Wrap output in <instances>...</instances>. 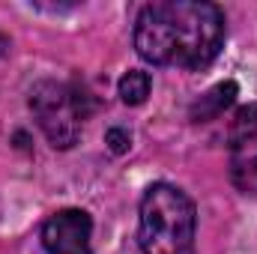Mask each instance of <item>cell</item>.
I'll list each match as a JSON object with an SVG mask.
<instances>
[{
    "label": "cell",
    "mask_w": 257,
    "mask_h": 254,
    "mask_svg": "<svg viewBox=\"0 0 257 254\" xmlns=\"http://www.w3.org/2000/svg\"><path fill=\"white\" fill-rule=\"evenodd\" d=\"M224 12L206 0L147 3L135 21V48L153 66L206 69L224 45Z\"/></svg>",
    "instance_id": "obj_1"
},
{
    "label": "cell",
    "mask_w": 257,
    "mask_h": 254,
    "mask_svg": "<svg viewBox=\"0 0 257 254\" xmlns=\"http://www.w3.org/2000/svg\"><path fill=\"white\" fill-rule=\"evenodd\" d=\"M194 212L192 197L171 183H153L141 200L138 245L144 254H189L194 245Z\"/></svg>",
    "instance_id": "obj_2"
},
{
    "label": "cell",
    "mask_w": 257,
    "mask_h": 254,
    "mask_svg": "<svg viewBox=\"0 0 257 254\" xmlns=\"http://www.w3.org/2000/svg\"><path fill=\"white\" fill-rule=\"evenodd\" d=\"M257 135V105H245L236 111L233 126H230V144H242Z\"/></svg>",
    "instance_id": "obj_8"
},
{
    "label": "cell",
    "mask_w": 257,
    "mask_h": 254,
    "mask_svg": "<svg viewBox=\"0 0 257 254\" xmlns=\"http://www.w3.org/2000/svg\"><path fill=\"white\" fill-rule=\"evenodd\" d=\"M150 87H153V81H150L147 72L128 69L126 75L120 78V84H117V93H120V99H123L126 105H144L147 96H150Z\"/></svg>",
    "instance_id": "obj_7"
},
{
    "label": "cell",
    "mask_w": 257,
    "mask_h": 254,
    "mask_svg": "<svg viewBox=\"0 0 257 254\" xmlns=\"http://www.w3.org/2000/svg\"><path fill=\"white\" fill-rule=\"evenodd\" d=\"M30 111L54 150H69L78 144L84 111L78 93L63 81H39L30 90Z\"/></svg>",
    "instance_id": "obj_3"
},
{
    "label": "cell",
    "mask_w": 257,
    "mask_h": 254,
    "mask_svg": "<svg viewBox=\"0 0 257 254\" xmlns=\"http://www.w3.org/2000/svg\"><path fill=\"white\" fill-rule=\"evenodd\" d=\"M233 99H236V84H233V81H221V84H215L209 93H203V96L194 102L189 117H192L194 123L215 120L227 105H233Z\"/></svg>",
    "instance_id": "obj_5"
},
{
    "label": "cell",
    "mask_w": 257,
    "mask_h": 254,
    "mask_svg": "<svg viewBox=\"0 0 257 254\" xmlns=\"http://www.w3.org/2000/svg\"><path fill=\"white\" fill-rule=\"evenodd\" d=\"M93 218L84 209H60L42 224V248L48 254H93Z\"/></svg>",
    "instance_id": "obj_4"
},
{
    "label": "cell",
    "mask_w": 257,
    "mask_h": 254,
    "mask_svg": "<svg viewBox=\"0 0 257 254\" xmlns=\"http://www.w3.org/2000/svg\"><path fill=\"white\" fill-rule=\"evenodd\" d=\"M105 144L111 147V153H126L128 147H132V138H128L126 129H108V135H105Z\"/></svg>",
    "instance_id": "obj_9"
},
{
    "label": "cell",
    "mask_w": 257,
    "mask_h": 254,
    "mask_svg": "<svg viewBox=\"0 0 257 254\" xmlns=\"http://www.w3.org/2000/svg\"><path fill=\"white\" fill-rule=\"evenodd\" d=\"M233 174L242 189H257V135L233 144Z\"/></svg>",
    "instance_id": "obj_6"
}]
</instances>
